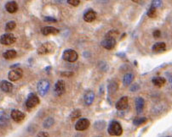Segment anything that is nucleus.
Returning a JSON list of instances; mask_svg holds the SVG:
<instances>
[{
    "label": "nucleus",
    "instance_id": "7",
    "mask_svg": "<svg viewBox=\"0 0 172 137\" xmlns=\"http://www.w3.org/2000/svg\"><path fill=\"white\" fill-rule=\"evenodd\" d=\"M23 75V71L21 68H14L12 70H10L8 74V77L9 80L11 81H16L20 80Z\"/></svg>",
    "mask_w": 172,
    "mask_h": 137
},
{
    "label": "nucleus",
    "instance_id": "36",
    "mask_svg": "<svg viewBox=\"0 0 172 137\" xmlns=\"http://www.w3.org/2000/svg\"><path fill=\"white\" fill-rule=\"evenodd\" d=\"M37 137H49V134L45 131H41L37 135Z\"/></svg>",
    "mask_w": 172,
    "mask_h": 137
},
{
    "label": "nucleus",
    "instance_id": "22",
    "mask_svg": "<svg viewBox=\"0 0 172 137\" xmlns=\"http://www.w3.org/2000/svg\"><path fill=\"white\" fill-rule=\"evenodd\" d=\"M17 55V53L16 51L14 49H10L7 50L6 52H4L3 53V57L5 58V59H12V58H15Z\"/></svg>",
    "mask_w": 172,
    "mask_h": 137
},
{
    "label": "nucleus",
    "instance_id": "31",
    "mask_svg": "<svg viewBox=\"0 0 172 137\" xmlns=\"http://www.w3.org/2000/svg\"><path fill=\"white\" fill-rule=\"evenodd\" d=\"M130 90L131 92H137V91L140 90V86H139L137 83H135V84H133V85L130 87Z\"/></svg>",
    "mask_w": 172,
    "mask_h": 137
},
{
    "label": "nucleus",
    "instance_id": "6",
    "mask_svg": "<svg viewBox=\"0 0 172 137\" xmlns=\"http://www.w3.org/2000/svg\"><path fill=\"white\" fill-rule=\"evenodd\" d=\"M15 41H16V38L11 33L4 34L0 37V43L3 44V45H6V46L15 43Z\"/></svg>",
    "mask_w": 172,
    "mask_h": 137
},
{
    "label": "nucleus",
    "instance_id": "11",
    "mask_svg": "<svg viewBox=\"0 0 172 137\" xmlns=\"http://www.w3.org/2000/svg\"><path fill=\"white\" fill-rule=\"evenodd\" d=\"M128 104H129V99H128V97L126 96H124L122 97L117 102H116V108L118 110H124L128 107Z\"/></svg>",
    "mask_w": 172,
    "mask_h": 137
},
{
    "label": "nucleus",
    "instance_id": "32",
    "mask_svg": "<svg viewBox=\"0 0 172 137\" xmlns=\"http://www.w3.org/2000/svg\"><path fill=\"white\" fill-rule=\"evenodd\" d=\"M73 75H74L73 72H71V71H65V72H61V75L62 77H72Z\"/></svg>",
    "mask_w": 172,
    "mask_h": 137
},
{
    "label": "nucleus",
    "instance_id": "40",
    "mask_svg": "<svg viewBox=\"0 0 172 137\" xmlns=\"http://www.w3.org/2000/svg\"><path fill=\"white\" fill-rule=\"evenodd\" d=\"M51 66H48V67H46V68H45V70H46V71H50V69H51Z\"/></svg>",
    "mask_w": 172,
    "mask_h": 137
},
{
    "label": "nucleus",
    "instance_id": "10",
    "mask_svg": "<svg viewBox=\"0 0 172 137\" xmlns=\"http://www.w3.org/2000/svg\"><path fill=\"white\" fill-rule=\"evenodd\" d=\"M102 46L108 50H112L113 48H114V47L116 46V40L115 38L112 37H106L102 42Z\"/></svg>",
    "mask_w": 172,
    "mask_h": 137
},
{
    "label": "nucleus",
    "instance_id": "34",
    "mask_svg": "<svg viewBox=\"0 0 172 137\" xmlns=\"http://www.w3.org/2000/svg\"><path fill=\"white\" fill-rule=\"evenodd\" d=\"M161 4H162V1L157 0V1H153V2H152L151 6L154 7V8H157V7L161 6Z\"/></svg>",
    "mask_w": 172,
    "mask_h": 137
},
{
    "label": "nucleus",
    "instance_id": "18",
    "mask_svg": "<svg viewBox=\"0 0 172 137\" xmlns=\"http://www.w3.org/2000/svg\"><path fill=\"white\" fill-rule=\"evenodd\" d=\"M0 88L4 92H10L13 90V85L10 81H2L0 83Z\"/></svg>",
    "mask_w": 172,
    "mask_h": 137
},
{
    "label": "nucleus",
    "instance_id": "8",
    "mask_svg": "<svg viewBox=\"0 0 172 137\" xmlns=\"http://www.w3.org/2000/svg\"><path fill=\"white\" fill-rule=\"evenodd\" d=\"M66 91V84L65 81L62 80H59V81L56 83L55 85V90L54 92L56 94V96L57 97H61V95H63L65 93Z\"/></svg>",
    "mask_w": 172,
    "mask_h": 137
},
{
    "label": "nucleus",
    "instance_id": "24",
    "mask_svg": "<svg viewBox=\"0 0 172 137\" xmlns=\"http://www.w3.org/2000/svg\"><path fill=\"white\" fill-rule=\"evenodd\" d=\"M118 88H119V85L117 84V82L112 81L108 87V92L109 95H112L118 90Z\"/></svg>",
    "mask_w": 172,
    "mask_h": 137
},
{
    "label": "nucleus",
    "instance_id": "29",
    "mask_svg": "<svg viewBox=\"0 0 172 137\" xmlns=\"http://www.w3.org/2000/svg\"><path fill=\"white\" fill-rule=\"evenodd\" d=\"M81 116V111L79 109H76L73 112L71 113V118L72 119H75V118H79Z\"/></svg>",
    "mask_w": 172,
    "mask_h": 137
},
{
    "label": "nucleus",
    "instance_id": "39",
    "mask_svg": "<svg viewBox=\"0 0 172 137\" xmlns=\"http://www.w3.org/2000/svg\"><path fill=\"white\" fill-rule=\"evenodd\" d=\"M20 66V63H15V64H14V65H11L10 66V68H12V69H14V68H17L18 67Z\"/></svg>",
    "mask_w": 172,
    "mask_h": 137
},
{
    "label": "nucleus",
    "instance_id": "4",
    "mask_svg": "<svg viewBox=\"0 0 172 137\" xmlns=\"http://www.w3.org/2000/svg\"><path fill=\"white\" fill-rule=\"evenodd\" d=\"M78 55L76 51H74L73 49H66L62 54V58L64 60L70 63L75 62L78 59Z\"/></svg>",
    "mask_w": 172,
    "mask_h": 137
},
{
    "label": "nucleus",
    "instance_id": "26",
    "mask_svg": "<svg viewBox=\"0 0 172 137\" xmlns=\"http://www.w3.org/2000/svg\"><path fill=\"white\" fill-rule=\"evenodd\" d=\"M147 121V118H146V117H141V118H135V119H134L133 124H134L135 125H136V126H139V125L145 124Z\"/></svg>",
    "mask_w": 172,
    "mask_h": 137
},
{
    "label": "nucleus",
    "instance_id": "13",
    "mask_svg": "<svg viewBox=\"0 0 172 137\" xmlns=\"http://www.w3.org/2000/svg\"><path fill=\"white\" fill-rule=\"evenodd\" d=\"M41 32L43 35L45 36H48V35H57L60 32V30H58L57 28L53 27V26H45L42 28Z\"/></svg>",
    "mask_w": 172,
    "mask_h": 137
},
{
    "label": "nucleus",
    "instance_id": "30",
    "mask_svg": "<svg viewBox=\"0 0 172 137\" xmlns=\"http://www.w3.org/2000/svg\"><path fill=\"white\" fill-rule=\"evenodd\" d=\"M119 34V31H117V30H112V31H110L107 34L106 37L115 38V37H117Z\"/></svg>",
    "mask_w": 172,
    "mask_h": 137
},
{
    "label": "nucleus",
    "instance_id": "16",
    "mask_svg": "<svg viewBox=\"0 0 172 137\" xmlns=\"http://www.w3.org/2000/svg\"><path fill=\"white\" fill-rule=\"evenodd\" d=\"M83 20L86 22H92L96 19V13L92 10V9H89L86 12L83 14Z\"/></svg>",
    "mask_w": 172,
    "mask_h": 137
},
{
    "label": "nucleus",
    "instance_id": "33",
    "mask_svg": "<svg viewBox=\"0 0 172 137\" xmlns=\"http://www.w3.org/2000/svg\"><path fill=\"white\" fill-rule=\"evenodd\" d=\"M67 3L72 6H78L80 4V1L79 0H68Z\"/></svg>",
    "mask_w": 172,
    "mask_h": 137
},
{
    "label": "nucleus",
    "instance_id": "35",
    "mask_svg": "<svg viewBox=\"0 0 172 137\" xmlns=\"http://www.w3.org/2000/svg\"><path fill=\"white\" fill-rule=\"evenodd\" d=\"M44 20L45 21H48V22H57V19H55V18H52V17H50V16L45 17Z\"/></svg>",
    "mask_w": 172,
    "mask_h": 137
},
{
    "label": "nucleus",
    "instance_id": "15",
    "mask_svg": "<svg viewBox=\"0 0 172 137\" xmlns=\"http://www.w3.org/2000/svg\"><path fill=\"white\" fill-rule=\"evenodd\" d=\"M135 108H136V111L137 113L140 114L143 112V109H144V106H145V101L142 97H137L135 100Z\"/></svg>",
    "mask_w": 172,
    "mask_h": 137
},
{
    "label": "nucleus",
    "instance_id": "27",
    "mask_svg": "<svg viewBox=\"0 0 172 137\" xmlns=\"http://www.w3.org/2000/svg\"><path fill=\"white\" fill-rule=\"evenodd\" d=\"M147 14L149 18H154L156 16V8H154L153 6L150 7L149 9L147 10Z\"/></svg>",
    "mask_w": 172,
    "mask_h": 137
},
{
    "label": "nucleus",
    "instance_id": "17",
    "mask_svg": "<svg viewBox=\"0 0 172 137\" xmlns=\"http://www.w3.org/2000/svg\"><path fill=\"white\" fill-rule=\"evenodd\" d=\"M5 9L9 13H15L18 9V4L15 1H10V2H8L6 4H5Z\"/></svg>",
    "mask_w": 172,
    "mask_h": 137
},
{
    "label": "nucleus",
    "instance_id": "41",
    "mask_svg": "<svg viewBox=\"0 0 172 137\" xmlns=\"http://www.w3.org/2000/svg\"><path fill=\"white\" fill-rule=\"evenodd\" d=\"M117 55H120V56H125V54L124 53H118Z\"/></svg>",
    "mask_w": 172,
    "mask_h": 137
},
{
    "label": "nucleus",
    "instance_id": "23",
    "mask_svg": "<svg viewBox=\"0 0 172 137\" xmlns=\"http://www.w3.org/2000/svg\"><path fill=\"white\" fill-rule=\"evenodd\" d=\"M166 48V44L165 43H156L153 46V50L154 52H161V51H165Z\"/></svg>",
    "mask_w": 172,
    "mask_h": 137
},
{
    "label": "nucleus",
    "instance_id": "12",
    "mask_svg": "<svg viewBox=\"0 0 172 137\" xmlns=\"http://www.w3.org/2000/svg\"><path fill=\"white\" fill-rule=\"evenodd\" d=\"M10 115H11V118H12L13 120L16 123L21 122L25 118V114L22 112L19 111V110H17V109H13L11 111Z\"/></svg>",
    "mask_w": 172,
    "mask_h": 137
},
{
    "label": "nucleus",
    "instance_id": "14",
    "mask_svg": "<svg viewBox=\"0 0 172 137\" xmlns=\"http://www.w3.org/2000/svg\"><path fill=\"white\" fill-rule=\"evenodd\" d=\"M94 100H95V93L90 90L87 91L83 96V101H84L85 105H88V106L91 105L93 103Z\"/></svg>",
    "mask_w": 172,
    "mask_h": 137
},
{
    "label": "nucleus",
    "instance_id": "2",
    "mask_svg": "<svg viewBox=\"0 0 172 137\" xmlns=\"http://www.w3.org/2000/svg\"><path fill=\"white\" fill-rule=\"evenodd\" d=\"M56 49V45L54 43H43L39 48H38V53L41 54V55H45V54H49L53 53Z\"/></svg>",
    "mask_w": 172,
    "mask_h": 137
},
{
    "label": "nucleus",
    "instance_id": "42",
    "mask_svg": "<svg viewBox=\"0 0 172 137\" xmlns=\"http://www.w3.org/2000/svg\"><path fill=\"white\" fill-rule=\"evenodd\" d=\"M75 137H82V136H76Z\"/></svg>",
    "mask_w": 172,
    "mask_h": 137
},
{
    "label": "nucleus",
    "instance_id": "19",
    "mask_svg": "<svg viewBox=\"0 0 172 137\" xmlns=\"http://www.w3.org/2000/svg\"><path fill=\"white\" fill-rule=\"evenodd\" d=\"M165 79L164 77H161V76H155L152 80L153 85L155 87H162L165 84Z\"/></svg>",
    "mask_w": 172,
    "mask_h": 137
},
{
    "label": "nucleus",
    "instance_id": "20",
    "mask_svg": "<svg viewBox=\"0 0 172 137\" xmlns=\"http://www.w3.org/2000/svg\"><path fill=\"white\" fill-rule=\"evenodd\" d=\"M9 124V116L6 112L0 110V127H5Z\"/></svg>",
    "mask_w": 172,
    "mask_h": 137
},
{
    "label": "nucleus",
    "instance_id": "9",
    "mask_svg": "<svg viewBox=\"0 0 172 137\" xmlns=\"http://www.w3.org/2000/svg\"><path fill=\"white\" fill-rule=\"evenodd\" d=\"M89 125H90V123H89V119L84 118H80L78 120V122L75 125V129H76V131H85L89 128Z\"/></svg>",
    "mask_w": 172,
    "mask_h": 137
},
{
    "label": "nucleus",
    "instance_id": "5",
    "mask_svg": "<svg viewBox=\"0 0 172 137\" xmlns=\"http://www.w3.org/2000/svg\"><path fill=\"white\" fill-rule=\"evenodd\" d=\"M39 102H40V100L38 96L34 93H30L27 96V98L26 101V106L28 108H32L39 104Z\"/></svg>",
    "mask_w": 172,
    "mask_h": 137
},
{
    "label": "nucleus",
    "instance_id": "1",
    "mask_svg": "<svg viewBox=\"0 0 172 137\" xmlns=\"http://www.w3.org/2000/svg\"><path fill=\"white\" fill-rule=\"evenodd\" d=\"M109 135L113 136H119L123 134V128H122L121 125L118 122V121H112L108 125V129Z\"/></svg>",
    "mask_w": 172,
    "mask_h": 137
},
{
    "label": "nucleus",
    "instance_id": "3",
    "mask_svg": "<svg viewBox=\"0 0 172 137\" xmlns=\"http://www.w3.org/2000/svg\"><path fill=\"white\" fill-rule=\"evenodd\" d=\"M50 87H51L50 81H47V80H41L40 81H38V86H37V91L40 96L44 97L48 93Z\"/></svg>",
    "mask_w": 172,
    "mask_h": 137
},
{
    "label": "nucleus",
    "instance_id": "21",
    "mask_svg": "<svg viewBox=\"0 0 172 137\" xmlns=\"http://www.w3.org/2000/svg\"><path fill=\"white\" fill-rule=\"evenodd\" d=\"M134 78L135 75L134 74H132V73H127V74H125L124 76V78H123V84L127 87V86L130 85V84L132 83Z\"/></svg>",
    "mask_w": 172,
    "mask_h": 137
},
{
    "label": "nucleus",
    "instance_id": "38",
    "mask_svg": "<svg viewBox=\"0 0 172 137\" xmlns=\"http://www.w3.org/2000/svg\"><path fill=\"white\" fill-rule=\"evenodd\" d=\"M101 64H100V66L102 65V70H104V71H106V70H108V64L106 63H100Z\"/></svg>",
    "mask_w": 172,
    "mask_h": 137
},
{
    "label": "nucleus",
    "instance_id": "37",
    "mask_svg": "<svg viewBox=\"0 0 172 137\" xmlns=\"http://www.w3.org/2000/svg\"><path fill=\"white\" fill-rule=\"evenodd\" d=\"M153 36L156 38L160 37V36H161V31H160V30H155V31L153 32Z\"/></svg>",
    "mask_w": 172,
    "mask_h": 137
},
{
    "label": "nucleus",
    "instance_id": "43",
    "mask_svg": "<svg viewBox=\"0 0 172 137\" xmlns=\"http://www.w3.org/2000/svg\"><path fill=\"white\" fill-rule=\"evenodd\" d=\"M167 137H171V136H167Z\"/></svg>",
    "mask_w": 172,
    "mask_h": 137
},
{
    "label": "nucleus",
    "instance_id": "28",
    "mask_svg": "<svg viewBox=\"0 0 172 137\" xmlns=\"http://www.w3.org/2000/svg\"><path fill=\"white\" fill-rule=\"evenodd\" d=\"M15 26H16V23L13 20H10V21L7 22L5 28H6V31H12L15 28Z\"/></svg>",
    "mask_w": 172,
    "mask_h": 137
},
{
    "label": "nucleus",
    "instance_id": "25",
    "mask_svg": "<svg viewBox=\"0 0 172 137\" xmlns=\"http://www.w3.org/2000/svg\"><path fill=\"white\" fill-rule=\"evenodd\" d=\"M54 123H55L54 118H52V117H49V118H47L44 121V127H45V129H49V128H51V126L54 125Z\"/></svg>",
    "mask_w": 172,
    "mask_h": 137
}]
</instances>
